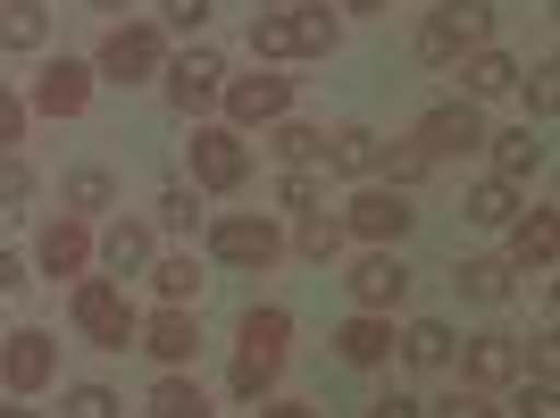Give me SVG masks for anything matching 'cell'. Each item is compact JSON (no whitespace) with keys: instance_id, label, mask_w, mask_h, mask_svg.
Segmentation results:
<instances>
[{"instance_id":"3957f363","label":"cell","mask_w":560,"mask_h":418,"mask_svg":"<svg viewBox=\"0 0 560 418\" xmlns=\"http://www.w3.org/2000/svg\"><path fill=\"white\" fill-rule=\"evenodd\" d=\"M75 326H84V335H93L101 351H126V344L142 335L135 302H126L117 285H101V277H84V285H75Z\"/></svg>"},{"instance_id":"f546056e","label":"cell","mask_w":560,"mask_h":418,"mask_svg":"<svg viewBox=\"0 0 560 418\" xmlns=\"http://www.w3.org/2000/svg\"><path fill=\"white\" fill-rule=\"evenodd\" d=\"M268 151H277L284 167H310V160H327V135H318V126H293V117H284V126H277V142H268Z\"/></svg>"},{"instance_id":"b9f144b4","label":"cell","mask_w":560,"mask_h":418,"mask_svg":"<svg viewBox=\"0 0 560 418\" xmlns=\"http://www.w3.org/2000/svg\"><path fill=\"white\" fill-rule=\"evenodd\" d=\"M527 418H560V394H552V376H536V385H527Z\"/></svg>"},{"instance_id":"7c38bea8","label":"cell","mask_w":560,"mask_h":418,"mask_svg":"<svg viewBox=\"0 0 560 418\" xmlns=\"http://www.w3.org/2000/svg\"><path fill=\"white\" fill-rule=\"evenodd\" d=\"M84 101H93V68H75V59H50L43 84H34V109H43V117H84Z\"/></svg>"},{"instance_id":"f35d334b","label":"cell","mask_w":560,"mask_h":418,"mask_svg":"<svg viewBox=\"0 0 560 418\" xmlns=\"http://www.w3.org/2000/svg\"><path fill=\"white\" fill-rule=\"evenodd\" d=\"M277 201H284V209H318V176H302V167H293V176L277 185Z\"/></svg>"},{"instance_id":"60d3db41","label":"cell","mask_w":560,"mask_h":418,"mask_svg":"<svg viewBox=\"0 0 560 418\" xmlns=\"http://www.w3.org/2000/svg\"><path fill=\"white\" fill-rule=\"evenodd\" d=\"M527 101H536V117H552V101H560V84H552V68H536V76H527Z\"/></svg>"},{"instance_id":"d590c367","label":"cell","mask_w":560,"mask_h":418,"mask_svg":"<svg viewBox=\"0 0 560 418\" xmlns=\"http://www.w3.org/2000/svg\"><path fill=\"white\" fill-rule=\"evenodd\" d=\"M435 418H502V410H493V394H486V385H460V394H444V402H435Z\"/></svg>"},{"instance_id":"cb8c5ba5","label":"cell","mask_w":560,"mask_h":418,"mask_svg":"<svg viewBox=\"0 0 560 418\" xmlns=\"http://www.w3.org/2000/svg\"><path fill=\"white\" fill-rule=\"evenodd\" d=\"M452 285H460V293H468V302H511V268H502V259H460V277H452Z\"/></svg>"},{"instance_id":"f6af8a7d","label":"cell","mask_w":560,"mask_h":418,"mask_svg":"<svg viewBox=\"0 0 560 418\" xmlns=\"http://www.w3.org/2000/svg\"><path fill=\"white\" fill-rule=\"evenodd\" d=\"M18 285H25V259H9V252H0V293H18Z\"/></svg>"},{"instance_id":"603a6c76","label":"cell","mask_w":560,"mask_h":418,"mask_svg":"<svg viewBox=\"0 0 560 418\" xmlns=\"http://www.w3.org/2000/svg\"><path fill=\"white\" fill-rule=\"evenodd\" d=\"M376 151H385V142H376L369 126H335V135H327V167H343V176H369Z\"/></svg>"},{"instance_id":"4316f807","label":"cell","mask_w":560,"mask_h":418,"mask_svg":"<svg viewBox=\"0 0 560 418\" xmlns=\"http://www.w3.org/2000/svg\"><path fill=\"white\" fill-rule=\"evenodd\" d=\"M460 209H468V218H477V227H511V218H518V193L502 185V176H486V185L468 193Z\"/></svg>"},{"instance_id":"e0dca14e","label":"cell","mask_w":560,"mask_h":418,"mask_svg":"<svg viewBox=\"0 0 560 418\" xmlns=\"http://www.w3.org/2000/svg\"><path fill=\"white\" fill-rule=\"evenodd\" d=\"M335 351H343L351 369H376V360L394 351V326H385V310H360V318H343V335H335Z\"/></svg>"},{"instance_id":"ffe728a7","label":"cell","mask_w":560,"mask_h":418,"mask_svg":"<svg viewBox=\"0 0 560 418\" xmlns=\"http://www.w3.org/2000/svg\"><path fill=\"white\" fill-rule=\"evenodd\" d=\"M544 167V135H527V126H511V135H493V176L502 185H518V176H536Z\"/></svg>"},{"instance_id":"c3c4849f","label":"cell","mask_w":560,"mask_h":418,"mask_svg":"<svg viewBox=\"0 0 560 418\" xmlns=\"http://www.w3.org/2000/svg\"><path fill=\"white\" fill-rule=\"evenodd\" d=\"M93 9H126V0H93Z\"/></svg>"},{"instance_id":"ee69618b","label":"cell","mask_w":560,"mask_h":418,"mask_svg":"<svg viewBox=\"0 0 560 418\" xmlns=\"http://www.w3.org/2000/svg\"><path fill=\"white\" fill-rule=\"evenodd\" d=\"M369 418H419V402H410V394H376Z\"/></svg>"},{"instance_id":"7a4b0ae2","label":"cell","mask_w":560,"mask_h":418,"mask_svg":"<svg viewBox=\"0 0 560 418\" xmlns=\"http://www.w3.org/2000/svg\"><path fill=\"white\" fill-rule=\"evenodd\" d=\"M486 43H493V0H444V9L419 25V59L427 68H452L460 50H486Z\"/></svg>"},{"instance_id":"ab89813d","label":"cell","mask_w":560,"mask_h":418,"mask_svg":"<svg viewBox=\"0 0 560 418\" xmlns=\"http://www.w3.org/2000/svg\"><path fill=\"white\" fill-rule=\"evenodd\" d=\"M9 142H25V101L18 93H0V151H9Z\"/></svg>"},{"instance_id":"ba28073f","label":"cell","mask_w":560,"mask_h":418,"mask_svg":"<svg viewBox=\"0 0 560 418\" xmlns=\"http://www.w3.org/2000/svg\"><path fill=\"white\" fill-rule=\"evenodd\" d=\"M0 376H9L18 394H43L50 376H59V351H50V335H43V326H18V335L0 344Z\"/></svg>"},{"instance_id":"1f68e13d","label":"cell","mask_w":560,"mask_h":418,"mask_svg":"<svg viewBox=\"0 0 560 418\" xmlns=\"http://www.w3.org/2000/svg\"><path fill=\"white\" fill-rule=\"evenodd\" d=\"M376 167H385L394 185H419V176H427V167H435V160H427L419 142H385V151H376Z\"/></svg>"},{"instance_id":"484cf974","label":"cell","mask_w":560,"mask_h":418,"mask_svg":"<svg viewBox=\"0 0 560 418\" xmlns=\"http://www.w3.org/2000/svg\"><path fill=\"white\" fill-rule=\"evenodd\" d=\"M293 252H302V259H335V252H343V218H327V209H302Z\"/></svg>"},{"instance_id":"8fae6325","label":"cell","mask_w":560,"mask_h":418,"mask_svg":"<svg viewBox=\"0 0 560 418\" xmlns=\"http://www.w3.org/2000/svg\"><path fill=\"white\" fill-rule=\"evenodd\" d=\"M226 93V68H218V50H192V59H176V68H167V101H176V109H210V101Z\"/></svg>"},{"instance_id":"d6a6232c","label":"cell","mask_w":560,"mask_h":418,"mask_svg":"<svg viewBox=\"0 0 560 418\" xmlns=\"http://www.w3.org/2000/svg\"><path fill=\"white\" fill-rule=\"evenodd\" d=\"M160 227H167V234H192V227H201V201H192V185H167V193H160Z\"/></svg>"},{"instance_id":"30bf717a","label":"cell","mask_w":560,"mask_h":418,"mask_svg":"<svg viewBox=\"0 0 560 418\" xmlns=\"http://www.w3.org/2000/svg\"><path fill=\"white\" fill-rule=\"evenodd\" d=\"M410 218H419V209L401 201V185H394V193H385V185H369L360 201H351L343 234H369V243H394V234H410Z\"/></svg>"},{"instance_id":"7bdbcfd3","label":"cell","mask_w":560,"mask_h":418,"mask_svg":"<svg viewBox=\"0 0 560 418\" xmlns=\"http://www.w3.org/2000/svg\"><path fill=\"white\" fill-rule=\"evenodd\" d=\"M167 25H185V34H192V25H210V0H167Z\"/></svg>"},{"instance_id":"836d02e7","label":"cell","mask_w":560,"mask_h":418,"mask_svg":"<svg viewBox=\"0 0 560 418\" xmlns=\"http://www.w3.org/2000/svg\"><path fill=\"white\" fill-rule=\"evenodd\" d=\"M68 201H75V209H109V201H117V185L101 176V167H75V176H68Z\"/></svg>"},{"instance_id":"9c48e42d","label":"cell","mask_w":560,"mask_h":418,"mask_svg":"<svg viewBox=\"0 0 560 418\" xmlns=\"http://www.w3.org/2000/svg\"><path fill=\"white\" fill-rule=\"evenodd\" d=\"M218 101L234 109V126H277V117L293 109V84H284V76H234Z\"/></svg>"},{"instance_id":"2e32d148","label":"cell","mask_w":560,"mask_h":418,"mask_svg":"<svg viewBox=\"0 0 560 418\" xmlns=\"http://www.w3.org/2000/svg\"><path fill=\"white\" fill-rule=\"evenodd\" d=\"M142 351H151V360H167V369H185L192 351H201V335H192V318H185V310L167 302V310H160V318L142 326Z\"/></svg>"},{"instance_id":"52a82bcc","label":"cell","mask_w":560,"mask_h":418,"mask_svg":"<svg viewBox=\"0 0 560 418\" xmlns=\"http://www.w3.org/2000/svg\"><path fill=\"white\" fill-rule=\"evenodd\" d=\"M151 68H160V34L151 25H109L101 34V76L109 84H142Z\"/></svg>"},{"instance_id":"9a60e30c","label":"cell","mask_w":560,"mask_h":418,"mask_svg":"<svg viewBox=\"0 0 560 418\" xmlns=\"http://www.w3.org/2000/svg\"><path fill=\"white\" fill-rule=\"evenodd\" d=\"M34 259H43L50 277H84V259H93V234L75 227V218H59V227H43V243H34Z\"/></svg>"},{"instance_id":"8992f818","label":"cell","mask_w":560,"mask_h":418,"mask_svg":"<svg viewBox=\"0 0 560 418\" xmlns=\"http://www.w3.org/2000/svg\"><path fill=\"white\" fill-rule=\"evenodd\" d=\"M210 252L226 259V268H268V259H284V234L268 227V218H218Z\"/></svg>"},{"instance_id":"4dcf8cb0","label":"cell","mask_w":560,"mask_h":418,"mask_svg":"<svg viewBox=\"0 0 560 418\" xmlns=\"http://www.w3.org/2000/svg\"><path fill=\"white\" fill-rule=\"evenodd\" d=\"M151 285H160L167 302L185 310V302H192V293H201V268H192V259H185V252H176V259H160V268H151Z\"/></svg>"},{"instance_id":"277c9868","label":"cell","mask_w":560,"mask_h":418,"mask_svg":"<svg viewBox=\"0 0 560 418\" xmlns=\"http://www.w3.org/2000/svg\"><path fill=\"white\" fill-rule=\"evenodd\" d=\"M192 176H201L210 193H234L243 176H252L243 135H234V126H192Z\"/></svg>"},{"instance_id":"6da1fadb","label":"cell","mask_w":560,"mask_h":418,"mask_svg":"<svg viewBox=\"0 0 560 418\" xmlns=\"http://www.w3.org/2000/svg\"><path fill=\"white\" fill-rule=\"evenodd\" d=\"M284 344H293V318H284V310H252V318H243V351H234V376H226L234 402H259L277 385Z\"/></svg>"},{"instance_id":"681fc988","label":"cell","mask_w":560,"mask_h":418,"mask_svg":"<svg viewBox=\"0 0 560 418\" xmlns=\"http://www.w3.org/2000/svg\"><path fill=\"white\" fill-rule=\"evenodd\" d=\"M0 418H34V410H0Z\"/></svg>"},{"instance_id":"e575fe53","label":"cell","mask_w":560,"mask_h":418,"mask_svg":"<svg viewBox=\"0 0 560 418\" xmlns=\"http://www.w3.org/2000/svg\"><path fill=\"white\" fill-rule=\"evenodd\" d=\"M68 418H126V402H117L109 385H75V394H68Z\"/></svg>"},{"instance_id":"44dd1931","label":"cell","mask_w":560,"mask_h":418,"mask_svg":"<svg viewBox=\"0 0 560 418\" xmlns=\"http://www.w3.org/2000/svg\"><path fill=\"white\" fill-rule=\"evenodd\" d=\"M0 43L9 50H43L50 43V9L43 0H9V9H0Z\"/></svg>"},{"instance_id":"ac0fdd59","label":"cell","mask_w":560,"mask_h":418,"mask_svg":"<svg viewBox=\"0 0 560 418\" xmlns=\"http://www.w3.org/2000/svg\"><path fill=\"white\" fill-rule=\"evenodd\" d=\"M511 259H518V268H536V277L560 259V218H552V209H527V218H518V234H511Z\"/></svg>"},{"instance_id":"5bb4252c","label":"cell","mask_w":560,"mask_h":418,"mask_svg":"<svg viewBox=\"0 0 560 418\" xmlns=\"http://www.w3.org/2000/svg\"><path fill=\"white\" fill-rule=\"evenodd\" d=\"M518 369H527L518 335H468V385H511Z\"/></svg>"},{"instance_id":"5b68a950","label":"cell","mask_w":560,"mask_h":418,"mask_svg":"<svg viewBox=\"0 0 560 418\" xmlns=\"http://www.w3.org/2000/svg\"><path fill=\"white\" fill-rule=\"evenodd\" d=\"M410 142H419L427 160H452V151H477V142H486V117H477V101H444V109L419 117Z\"/></svg>"},{"instance_id":"f907efd6","label":"cell","mask_w":560,"mask_h":418,"mask_svg":"<svg viewBox=\"0 0 560 418\" xmlns=\"http://www.w3.org/2000/svg\"><path fill=\"white\" fill-rule=\"evenodd\" d=\"M268 9H284V0H268Z\"/></svg>"},{"instance_id":"bcb514c9","label":"cell","mask_w":560,"mask_h":418,"mask_svg":"<svg viewBox=\"0 0 560 418\" xmlns=\"http://www.w3.org/2000/svg\"><path fill=\"white\" fill-rule=\"evenodd\" d=\"M252 418H310V410H302V402H259Z\"/></svg>"},{"instance_id":"7dc6e473","label":"cell","mask_w":560,"mask_h":418,"mask_svg":"<svg viewBox=\"0 0 560 418\" xmlns=\"http://www.w3.org/2000/svg\"><path fill=\"white\" fill-rule=\"evenodd\" d=\"M343 9H385V0H343Z\"/></svg>"},{"instance_id":"d6986e66","label":"cell","mask_w":560,"mask_h":418,"mask_svg":"<svg viewBox=\"0 0 560 418\" xmlns=\"http://www.w3.org/2000/svg\"><path fill=\"white\" fill-rule=\"evenodd\" d=\"M511 84H518L511 50H468V68H460V93L468 101H493V93H511Z\"/></svg>"},{"instance_id":"83f0119b","label":"cell","mask_w":560,"mask_h":418,"mask_svg":"<svg viewBox=\"0 0 560 418\" xmlns=\"http://www.w3.org/2000/svg\"><path fill=\"white\" fill-rule=\"evenodd\" d=\"M101 259H109L117 277H126V268H142V259H151V227H135V218H126V227H109V234H101Z\"/></svg>"},{"instance_id":"74e56055","label":"cell","mask_w":560,"mask_h":418,"mask_svg":"<svg viewBox=\"0 0 560 418\" xmlns=\"http://www.w3.org/2000/svg\"><path fill=\"white\" fill-rule=\"evenodd\" d=\"M25 193H34V167H25V160H0V209H18Z\"/></svg>"},{"instance_id":"f1b7e54d","label":"cell","mask_w":560,"mask_h":418,"mask_svg":"<svg viewBox=\"0 0 560 418\" xmlns=\"http://www.w3.org/2000/svg\"><path fill=\"white\" fill-rule=\"evenodd\" d=\"M151 418H210V402H201V385H185V376H160V385H151Z\"/></svg>"},{"instance_id":"4fadbf2b","label":"cell","mask_w":560,"mask_h":418,"mask_svg":"<svg viewBox=\"0 0 560 418\" xmlns=\"http://www.w3.org/2000/svg\"><path fill=\"white\" fill-rule=\"evenodd\" d=\"M401 293H410V268H401V259L369 252L360 268H351V302H360V310H394Z\"/></svg>"},{"instance_id":"8d00e7d4","label":"cell","mask_w":560,"mask_h":418,"mask_svg":"<svg viewBox=\"0 0 560 418\" xmlns=\"http://www.w3.org/2000/svg\"><path fill=\"white\" fill-rule=\"evenodd\" d=\"M252 50H259V59H284V50H293L284 18H252Z\"/></svg>"},{"instance_id":"d4e9b609","label":"cell","mask_w":560,"mask_h":418,"mask_svg":"<svg viewBox=\"0 0 560 418\" xmlns=\"http://www.w3.org/2000/svg\"><path fill=\"white\" fill-rule=\"evenodd\" d=\"M401 360H410V369H444V360H452V326L444 318H419L410 335H401Z\"/></svg>"},{"instance_id":"7402d4cb","label":"cell","mask_w":560,"mask_h":418,"mask_svg":"<svg viewBox=\"0 0 560 418\" xmlns=\"http://www.w3.org/2000/svg\"><path fill=\"white\" fill-rule=\"evenodd\" d=\"M284 34H293V50H302V59H327V50L343 43L335 9H293V18H284Z\"/></svg>"}]
</instances>
